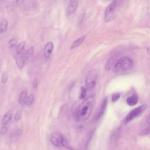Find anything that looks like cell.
I'll return each mask as SVG.
<instances>
[{
    "mask_svg": "<svg viewBox=\"0 0 150 150\" xmlns=\"http://www.w3.org/2000/svg\"><path fill=\"white\" fill-rule=\"evenodd\" d=\"M54 49V44L52 41L48 42L43 48V55L45 57L48 59L50 57Z\"/></svg>",
    "mask_w": 150,
    "mask_h": 150,
    "instance_id": "8",
    "label": "cell"
},
{
    "mask_svg": "<svg viewBox=\"0 0 150 150\" xmlns=\"http://www.w3.org/2000/svg\"><path fill=\"white\" fill-rule=\"evenodd\" d=\"M16 44H17V40H16L15 38H11V39L9 40V42H8L9 47L10 48H12V47H13L16 46Z\"/></svg>",
    "mask_w": 150,
    "mask_h": 150,
    "instance_id": "21",
    "label": "cell"
},
{
    "mask_svg": "<svg viewBox=\"0 0 150 150\" xmlns=\"http://www.w3.org/2000/svg\"><path fill=\"white\" fill-rule=\"evenodd\" d=\"M38 83H39V81L38 80V79H35L32 82V87L33 88H35L38 87Z\"/></svg>",
    "mask_w": 150,
    "mask_h": 150,
    "instance_id": "24",
    "label": "cell"
},
{
    "mask_svg": "<svg viewBox=\"0 0 150 150\" xmlns=\"http://www.w3.org/2000/svg\"><path fill=\"white\" fill-rule=\"evenodd\" d=\"M146 122L149 124H150V113L148 114V115L147 116V118H146Z\"/></svg>",
    "mask_w": 150,
    "mask_h": 150,
    "instance_id": "27",
    "label": "cell"
},
{
    "mask_svg": "<svg viewBox=\"0 0 150 150\" xmlns=\"http://www.w3.org/2000/svg\"><path fill=\"white\" fill-rule=\"evenodd\" d=\"M97 80V74L95 71H91L87 76L85 81L86 88L92 89L96 86Z\"/></svg>",
    "mask_w": 150,
    "mask_h": 150,
    "instance_id": "6",
    "label": "cell"
},
{
    "mask_svg": "<svg viewBox=\"0 0 150 150\" xmlns=\"http://www.w3.org/2000/svg\"><path fill=\"white\" fill-rule=\"evenodd\" d=\"M21 113H20V112H17V113L15 114V117H14V120H15V121H19V120L21 119Z\"/></svg>",
    "mask_w": 150,
    "mask_h": 150,
    "instance_id": "25",
    "label": "cell"
},
{
    "mask_svg": "<svg viewBox=\"0 0 150 150\" xmlns=\"http://www.w3.org/2000/svg\"><path fill=\"white\" fill-rule=\"evenodd\" d=\"M23 2V1H13V4L16 6H19L20 5H22Z\"/></svg>",
    "mask_w": 150,
    "mask_h": 150,
    "instance_id": "26",
    "label": "cell"
},
{
    "mask_svg": "<svg viewBox=\"0 0 150 150\" xmlns=\"http://www.w3.org/2000/svg\"><path fill=\"white\" fill-rule=\"evenodd\" d=\"M12 114L11 112H6L2 118V125H6V124H7L11 121V120L12 119Z\"/></svg>",
    "mask_w": 150,
    "mask_h": 150,
    "instance_id": "14",
    "label": "cell"
},
{
    "mask_svg": "<svg viewBox=\"0 0 150 150\" xmlns=\"http://www.w3.org/2000/svg\"><path fill=\"white\" fill-rule=\"evenodd\" d=\"M8 26V21L6 19H2L0 22V33H4L6 31Z\"/></svg>",
    "mask_w": 150,
    "mask_h": 150,
    "instance_id": "15",
    "label": "cell"
},
{
    "mask_svg": "<svg viewBox=\"0 0 150 150\" xmlns=\"http://www.w3.org/2000/svg\"><path fill=\"white\" fill-rule=\"evenodd\" d=\"M1 62H0V71H1Z\"/></svg>",
    "mask_w": 150,
    "mask_h": 150,
    "instance_id": "29",
    "label": "cell"
},
{
    "mask_svg": "<svg viewBox=\"0 0 150 150\" xmlns=\"http://www.w3.org/2000/svg\"><path fill=\"white\" fill-rule=\"evenodd\" d=\"M117 5V1H114L110 3L106 8L104 16V19L105 22H108L114 18Z\"/></svg>",
    "mask_w": 150,
    "mask_h": 150,
    "instance_id": "5",
    "label": "cell"
},
{
    "mask_svg": "<svg viewBox=\"0 0 150 150\" xmlns=\"http://www.w3.org/2000/svg\"><path fill=\"white\" fill-rule=\"evenodd\" d=\"M94 101V97L90 96L84 99L78 106L76 112L75 118L78 121H86L90 117Z\"/></svg>",
    "mask_w": 150,
    "mask_h": 150,
    "instance_id": "1",
    "label": "cell"
},
{
    "mask_svg": "<svg viewBox=\"0 0 150 150\" xmlns=\"http://www.w3.org/2000/svg\"><path fill=\"white\" fill-rule=\"evenodd\" d=\"M85 38H86V36H81L79 38L77 39L76 40H75L71 44V45L70 46V49H74V48L78 47L80 45H81L83 42V41L85 39Z\"/></svg>",
    "mask_w": 150,
    "mask_h": 150,
    "instance_id": "12",
    "label": "cell"
},
{
    "mask_svg": "<svg viewBox=\"0 0 150 150\" xmlns=\"http://www.w3.org/2000/svg\"><path fill=\"white\" fill-rule=\"evenodd\" d=\"M78 6V1L76 0H71L69 2L67 6V15H70L73 14L76 10V8Z\"/></svg>",
    "mask_w": 150,
    "mask_h": 150,
    "instance_id": "9",
    "label": "cell"
},
{
    "mask_svg": "<svg viewBox=\"0 0 150 150\" xmlns=\"http://www.w3.org/2000/svg\"><path fill=\"white\" fill-rule=\"evenodd\" d=\"M27 94H28V91L26 90H23L21 91V93H20L19 97V103L21 104H23L24 103H25L26 100L27 98Z\"/></svg>",
    "mask_w": 150,
    "mask_h": 150,
    "instance_id": "13",
    "label": "cell"
},
{
    "mask_svg": "<svg viewBox=\"0 0 150 150\" xmlns=\"http://www.w3.org/2000/svg\"><path fill=\"white\" fill-rule=\"evenodd\" d=\"M121 94L120 93H114L112 96V102H115L117 101L120 97Z\"/></svg>",
    "mask_w": 150,
    "mask_h": 150,
    "instance_id": "22",
    "label": "cell"
},
{
    "mask_svg": "<svg viewBox=\"0 0 150 150\" xmlns=\"http://www.w3.org/2000/svg\"><path fill=\"white\" fill-rule=\"evenodd\" d=\"M25 59L24 58V57L23 56V55H18V56L16 57V64L17 65V66L21 69L23 67L25 63Z\"/></svg>",
    "mask_w": 150,
    "mask_h": 150,
    "instance_id": "11",
    "label": "cell"
},
{
    "mask_svg": "<svg viewBox=\"0 0 150 150\" xmlns=\"http://www.w3.org/2000/svg\"><path fill=\"white\" fill-rule=\"evenodd\" d=\"M134 66L133 60L128 56L120 58L114 65V71L117 73L124 72L130 70Z\"/></svg>",
    "mask_w": 150,
    "mask_h": 150,
    "instance_id": "2",
    "label": "cell"
},
{
    "mask_svg": "<svg viewBox=\"0 0 150 150\" xmlns=\"http://www.w3.org/2000/svg\"><path fill=\"white\" fill-rule=\"evenodd\" d=\"M86 94H87L86 88L84 87H81L80 92H79V98L80 100L84 99L86 97Z\"/></svg>",
    "mask_w": 150,
    "mask_h": 150,
    "instance_id": "19",
    "label": "cell"
},
{
    "mask_svg": "<svg viewBox=\"0 0 150 150\" xmlns=\"http://www.w3.org/2000/svg\"><path fill=\"white\" fill-rule=\"evenodd\" d=\"M8 131V127L6 125H3L0 129V134L1 135H4L6 134Z\"/></svg>",
    "mask_w": 150,
    "mask_h": 150,
    "instance_id": "23",
    "label": "cell"
},
{
    "mask_svg": "<svg viewBox=\"0 0 150 150\" xmlns=\"http://www.w3.org/2000/svg\"><path fill=\"white\" fill-rule=\"evenodd\" d=\"M33 52V46H31L27 49V50L23 54V56L24 57L25 60H27L32 55Z\"/></svg>",
    "mask_w": 150,
    "mask_h": 150,
    "instance_id": "17",
    "label": "cell"
},
{
    "mask_svg": "<svg viewBox=\"0 0 150 150\" xmlns=\"http://www.w3.org/2000/svg\"><path fill=\"white\" fill-rule=\"evenodd\" d=\"M9 78V75L7 72H5L2 74V76L1 77V82L2 84H5L7 83Z\"/></svg>",
    "mask_w": 150,
    "mask_h": 150,
    "instance_id": "20",
    "label": "cell"
},
{
    "mask_svg": "<svg viewBox=\"0 0 150 150\" xmlns=\"http://www.w3.org/2000/svg\"><path fill=\"white\" fill-rule=\"evenodd\" d=\"M25 47V42L22 41L20 42L17 46L16 48V54L17 55H21L22 52L23 51Z\"/></svg>",
    "mask_w": 150,
    "mask_h": 150,
    "instance_id": "16",
    "label": "cell"
},
{
    "mask_svg": "<svg viewBox=\"0 0 150 150\" xmlns=\"http://www.w3.org/2000/svg\"><path fill=\"white\" fill-rule=\"evenodd\" d=\"M138 101V96L137 93H133L131 96L127 98V103L130 106H134Z\"/></svg>",
    "mask_w": 150,
    "mask_h": 150,
    "instance_id": "10",
    "label": "cell"
},
{
    "mask_svg": "<svg viewBox=\"0 0 150 150\" xmlns=\"http://www.w3.org/2000/svg\"><path fill=\"white\" fill-rule=\"evenodd\" d=\"M146 52L148 53V54L150 55V47H148V48L146 49Z\"/></svg>",
    "mask_w": 150,
    "mask_h": 150,
    "instance_id": "28",
    "label": "cell"
},
{
    "mask_svg": "<svg viewBox=\"0 0 150 150\" xmlns=\"http://www.w3.org/2000/svg\"><path fill=\"white\" fill-rule=\"evenodd\" d=\"M107 103H108L107 98H105L103 100V101H102V103H101V104L100 105V108L98 109V112H97V114L96 115L95 120H96V121L98 120L104 114V112H105V111L106 110V107L107 106Z\"/></svg>",
    "mask_w": 150,
    "mask_h": 150,
    "instance_id": "7",
    "label": "cell"
},
{
    "mask_svg": "<svg viewBox=\"0 0 150 150\" xmlns=\"http://www.w3.org/2000/svg\"><path fill=\"white\" fill-rule=\"evenodd\" d=\"M50 141L53 145L57 148H69V143L65 137L60 133H53L50 138Z\"/></svg>",
    "mask_w": 150,
    "mask_h": 150,
    "instance_id": "3",
    "label": "cell"
},
{
    "mask_svg": "<svg viewBox=\"0 0 150 150\" xmlns=\"http://www.w3.org/2000/svg\"><path fill=\"white\" fill-rule=\"evenodd\" d=\"M34 100H35V96H34V95L32 94H30V95H29L27 97V98H26V101H25V104L27 106L29 107V106L32 105V104L34 102Z\"/></svg>",
    "mask_w": 150,
    "mask_h": 150,
    "instance_id": "18",
    "label": "cell"
},
{
    "mask_svg": "<svg viewBox=\"0 0 150 150\" xmlns=\"http://www.w3.org/2000/svg\"><path fill=\"white\" fill-rule=\"evenodd\" d=\"M146 108V105H142L140 106L137 107V108H135L132 111H131L125 117L124 119V122L125 124H127L134 118H137L139 115H140Z\"/></svg>",
    "mask_w": 150,
    "mask_h": 150,
    "instance_id": "4",
    "label": "cell"
}]
</instances>
